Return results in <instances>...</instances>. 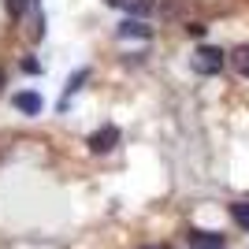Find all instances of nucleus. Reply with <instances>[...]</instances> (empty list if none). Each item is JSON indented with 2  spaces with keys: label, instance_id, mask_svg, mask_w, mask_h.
Wrapping results in <instances>:
<instances>
[{
  "label": "nucleus",
  "instance_id": "obj_8",
  "mask_svg": "<svg viewBox=\"0 0 249 249\" xmlns=\"http://www.w3.org/2000/svg\"><path fill=\"white\" fill-rule=\"evenodd\" d=\"M231 219H238V227H242V231H249V205H246V201L231 205Z\"/></svg>",
  "mask_w": 249,
  "mask_h": 249
},
{
  "label": "nucleus",
  "instance_id": "obj_7",
  "mask_svg": "<svg viewBox=\"0 0 249 249\" xmlns=\"http://www.w3.org/2000/svg\"><path fill=\"white\" fill-rule=\"evenodd\" d=\"M231 63H234V71H238V74L249 78V45H238V49L231 52Z\"/></svg>",
  "mask_w": 249,
  "mask_h": 249
},
{
  "label": "nucleus",
  "instance_id": "obj_2",
  "mask_svg": "<svg viewBox=\"0 0 249 249\" xmlns=\"http://www.w3.org/2000/svg\"><path fill=\"white\" fill-rule=\"evenodd\" d=\"M119 37H138V41H149L153 37V26L142 19H123L119 22Z\"/></svg>",
  "mask_w": 249,
  "mask_h": 249
},
{
  "label": "nucleus",
  "instance_id": "obj_5",
  "mask_svg": "<svg viewBox=\"0 0 249 249\" xmlns=\"http://www.w3.org/2000/svg\"><path fill=\"white\" fill-rule=\"evenodd\" d=\"M108 4L126 11V15H134V19H145L149 11H153V0H108Z\"/></svg>",
  "mask_w": 249,
  "mask_h": 249
},
{
  "label": "nucleus",
  "instance_id": "obj_3",
  "mask_svg": "<svg viewBox=\"0 0 249 249\" xmlns=\"http://www.w3.org/2000/svg\"><path fill=\"white\" fill-rule=\"evenodd\" d=\"M115 142H119V130H115V126H101V130L89 138V149H93V153H108V149H115Z\"/></svg>",
  "mask_w": 249,
  "mask_h": 249
},
{
  "label": "nucleus",
  "instance_id": "obj_1",
  "mask_svg": "<svg viewBox=\"0 0 249 249\" xmlns=\"http://www.w3.org/2000/svg\"><path fill=\"white\" fill-rule=\"evenodd\" d=\"M190 67H194L197 74H219L223 71V52H219L216 45H201V49L194 52Z\"/></svg>",
  "mask_w": 249,
  "mask_h": 249
},
{
  "label": "nucleus",
  "instance_id": "obj_10",
  "mask_svg": "<svg viewBox=\"0 0 249 249\" xmlns=\"http://www.w3.org/2000/svg\"><path fill=\"white\" fill-rule=\"evenodd\" d=\"M0 89H4V71H0Z\"/></svg>",
  "mask_w": 249,
  "mask_h": 249
},
{
  "label": "nucleus",
  "instance_id": "obj_4",
  "mask_svg": "<svg viewBox=\"0 0 249 249\" xmlns=\"http://www.w3.org/2000/svg\"><path fill=\"white\" fill-rule=\"evenodd\" d=\"M190 249H223V234H216V231H190Z\"/></svg>",
  "mask_w": 249,
  "mask_h": 249
},
{
  "label": "nucleus",
  "instance_id": "obj_6",
  "mask_svg": "<svg viewBox=\"0 0 249 249\" xmlns=\"http://www.w3.org/2000/svg\"><path fill=\"white\" fill-rule=\"evenodd\" d=\"M15 108H19L22 115H37L41 112V93H19L15 97Z\"/></svg>",
  "mask_w": 249,
  "mask_h": 249
},
{
  "label": "nucleus",
  "instance_id": "obj_9",
  "mask_svg": "<svg viewBox=\"0 0 249 249\" xmlns=\"http://www.w3.org/2000/svg\"><path fill=\"white\" fill-rule=\"evenodd\" d=\"M4 4H8V15H11V19H22L26 8H30V0H4Z\"/></svg>",
  "mask_w": 249,
  "mask_h": 249
}]
</instances>
